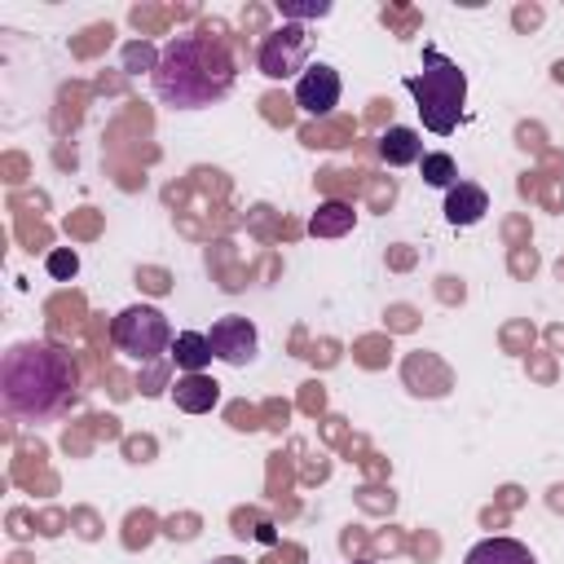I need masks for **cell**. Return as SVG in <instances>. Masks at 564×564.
Here are the masks:
<instances>
[{"label": "cell", "mask_w": 564, "mask_h": 564, "mask_svg": "<svg viewBox=\"0 0 564 564\" xmlns=\"http://www.w3.org/2000/svg\"><path fill=\"white\" fill-rule=\"evenodd\" d=\"M79 401L75 357L48 339H22L0 361V410L13 423H48Z\"/></svg>", "instance_id": "6da1fadb"}, {"label": "cell", "mask_w": 564, "mask_h": 564, "mask_svg": "<svg viewBox=\"0 0 564 564\" xmlns=\"http://www.w3.org/2000/svg\"><path fill=\"white\" fill-rule=\"evenodd\" d=\"M234 57L220 40L212 35H176L163 44L154 70H150V84H154V97L172 110H203V106H216L234 93Z\"/></svg>", "instance_id": "7a4b0ae2"}, {"label": "cell", "mask_w": 564, "mask_h": 564, "mask_svg": "<svg viewBox=\"0 0 564 564\" xmlns=\"http://www.w3.org/2000/svg\"><path fill=\"white\" fill-rule=\"evenodd\" d=\"M405 88H410V97H414L427 132L449 137L458 128L463 101H467V75L436 44H423V70L419 75H405Z\"/></svg>", "instance_id": "3957f363"}, {"label": "cell", "mask_w": 564, "mask_h": 564, "mask_svg": "<svg viewBox=\"0 0 564 564\" xmlns=\"http://www.w3.org/2000/svg\"><path fill=\"white\" fill-rule=\"evenodd\" d=\"M110 339L132 361H159L172 348V326H167V317L154 304H128L110 322Z\"/></svg>", "instance_id": "277c9868"}, {"label": "cell", "mask_w": 564, "mask_h": 564, "mask_svg": "<svg viewBox=\"0 0 564 564\" xmlns=\"http://www.w3.org/2000/svg\"><path fill=\"white\" fill-rule=\"evenodd\" d=\"M308 35L295 26V22H286V26H278V31H269L264 40H260V53H256V66H260V75H269V79H286V75H304L308 66Z\"/></svg>", "instance_id": "5b68a950"}, {"label": "cell", "mask_w": 564, "mask_h": 564, "mask_svg": "<svg viewBox=\"0 0 564 564\" xmlns=\"http://www.w3.org/2000/svg\"><path fill=\"white\" fill-rule=\"evenodd\" d=\"M207 339H212V352H216L225 366H251L256 352H260V335H256V326H251L247 317H238V313L216 317L212 330H207Z\"/></svg>", "instance_id": "8992f818"}, {"label": "cell", "mask_w": 564, "mask_h": 564, "mask_svg": "<svg viewBox=\"0 0 564 564\" xmlns=\"http://www.w3.org/2000/svg\"><path fill=\"white\" fill-rule=\"evenodd\" d=\"M339 93H344L339 70L326 66V62H313V66L295 79V106H300L304 115H313V119H326V115L339 106Z\"/></svg>", "instance_id": "52a82bcc"}, {"label": "cell", "mask_w": 564, "mask_h": 564, "mask_svg": "<svg viewBox=\"0 0 564 564\" xmlns=\"http://www.w3.org/2000/svg\"><path fill=\"white\" fill-rule=\"evenodd\" d=\"M485 212H489V194H485L476 181H458L454 189H445V220H449V225L467 229V225H476Z\"/></svg>", "instance_id": "ba28073f"}, {"label": "cell", "mask_w": 564, "mask_h": 564, "mask_svg": "<svg viewBox=\"0 0 564 564\" xmlns=\"http://www.w3.org/2000/svg\"><path fill=\"white\" fill-rule=\"evenodd\" d=\"M172 397H176V410H185V414H207V410L220 401V383L207 379V375H181L176 388H172Z\"/></svg>", "instance_id": "9c48e42d"}, {"label": "cell", "mask_w": 564, "mask_h": 564, "mask_svg": "<svg viewBox=\"0 0 564 564\" xmlns=\"http://www.w3.org/2000/svg\"><path fill=\"white\" fill-rule=\"evenodd\" d=\"M463 564H538V560H533V551H529L524 542H516V538H480V542L467 551Z\"/></svg>", "instance_id": "30bf717a"}, {"label": "cell", "mask_w": 564, "mask_h": 564, "mask_svg": "<svg viewBox=\"0 0 564 564\" xmlns=\"http://www.w3.org/2000/svg\"><path fill=\"white\" fill-rule=\"evenodd\" d=\"M379 159L388 163V167H405V163H419L423 159V141H419V132L414 128H388L383 137H379Z\"/></svg>", "instance_id": "8fae6325"}, {"label": "cell", "mask_w": 564, "mask_h": 564, "mask_svg": "<svg viewBox=\"0 0 564 564\" xmlns=\"http://www.w3.org/2000/svg\"><path fill=\"white\" fill-rule=\"evenodd\" d=\"M352 220H357V212H352L348 203L326 198V203H317V212L308 216V234H313V238H339V234L352 229Z\"/></svg>", "instance_id": "7c38bea8"}, {"label": "cell", "mask_w": 564, "mask_h": 564, "mask_svg": "<svg viewBox=\"0 0 564 564\" xmlns=\"http://www.w3.org/2000/svg\"><path fill=\"white\" fill-rule=\"evenodd\" d=\"M216 352H212V339L203 335V330H181L176 339H172V361L185 370V375H203V366L212 361Z\"/></svg>", "instance_id": "4fadbf2b"}, {"label": "cell", "mask_w": 564, "mask_h": 564, "mask_svg": "<svg viewBox=\"0 0 564 564\" xmlns=\"http://www.w3.org/2000/svg\"><path fill=\"white\" fill-rule=\"evenodd\" d=\"M419 163H423V181H427V185H436V189H454V185H458V163H454L445 150L423 154Z\"/></svg>", "instance_id": "5bb4252c"}, {"label": "cell", "mask_w": 564, "mask_h": 564, "mask_svg": "<svg viewBox=\"0 0 564 564\" xmlns=\"http://www.w3.org/2000/svg\"><path fill=\"white\" fill-rule=\"evenodd\" d=\"M48 273L53 278H75L79 273V256L75 251H53L48 256Z\"/></svg>", "instance_id": "9a60e30c"}, {"label": "cell", "mask_w": 564, "mask_h": 564, "mask_svg": "<svg viewBox=\"0 0 564 564\" xmlns=\"http://www.w3.org/2000/svg\"><path fill=\"white\" fill-rule=\"evenodd\" d=\"M330 13V4L326 0H317V4H291V0H282V18H326Z\"/></svg>", "instance_id": "2e32d148"}, {"label": "cell", "mask_w": 564, "mask_h": 564, "mask_svg": "<svg viewBox=\"0 0 564 564\" xmlns=\"http://www.w3.org/2000/svg\"><path fill=\"white\" fill-rule=\"evenodd\" d=\"M352 564H375V560H352Z\"/></svg>", "instance_id": "e0dca14e"}, {"label": "cell", "mask_w": 564, "mask_h": 564, "mask_svg": "<svg viewBox=\"0 0 564 564\" xmlns=\"http://www.w3.org/2000/svg\"><path fill=\"white\" fill-rule=\"evenodd\" d=\"M220 564H238V560H220Z\"/></svg>", "instance_id": "ac0fdd59"}]
</instances>
